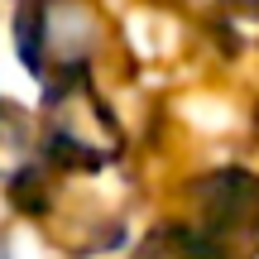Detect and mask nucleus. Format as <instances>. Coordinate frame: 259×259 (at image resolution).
<instances>
[{"instance_id": "nucleus-1", "label": "nucleus", "mask_w": 259, "mask_h": 259, "mask_svg": "<svg viewBox=\"0 0 259 259\" xmlns=\"http://www.w3.org/2000/svg\"><path fill=\"white\" fill-rule=\"evenodd\" d=\"M19 44H24V63L34 72L72 77L101 44V24H96L87 0H29L24 24H19Z\"/></svg>"}, {"instance_id": "nucleus-2", "label": "nucleus", "mask_w": 259, "mask_h": 259, "mask_svg": "<svg viewBox=\"0 0 259 259\" xmlns=\"http://www.w3.org/2000/svg\"><path fill=\"white\" fill-rule=\"evenodd\" d=\"M48 139L63 158L72 163H111L120 154V135H115V120L106 115V106L92 96V87L67 77L58 92H48Z\"/></svg>"}, {"instance_id": "nucleus-3", "label": "nucleus", "mask_w": 259, "mask_h": 259, "mask_svg": "<svg viewBox=\"0 0 259 259\" xmlns=\"http://www.w3.org/2000/svg\"><path fill=\"white\" fill-rule=\"evenodd\" d=\"M197 231L192 240L202 245L211 259L240 254V245L250 250V235L259 231V183L240 173L211 178L202 187V202H197Z\"/></svg>"}, {"instance_id": "nucleus-4", "label": "nucleus", "mask_w": 259, "mask_h": 259, "mask_svg": "<svg viewBox=\"0 0 259 259\" xmlns=\"http://www.w3.org/2000/svg\"><path fill=\"white\" fill-rule=\"evenodd\" d=\"M34 163V139L19 115H0V173H19Z\"/></svg>"}, {"instance_id": "nucleus-5", "label": "nucleus", "mask_w": 259, "mask_h": 259, "mask_svg": "<svg viewBox=\"0 0 259 259\" xmlns=\"http://www.w3.org/2000/svg\"><path fill=\"white\" fill-rule=\"evenodd\" d=\"M139 259H211V254H206L192 235H158Z\"/></svg>"}, {"instance_id": "nucleus-6", "label": "nucleus", "mask_w": 259, "mask_h": 259, "mask_svg": "<svg viewBox=\"0 0 259 259\" xmlns=\"http://www.w3.org/2000/svg\"><path fill=\"white\" fill-rule=\"evenodd\" d=\"M240 5H254V10H259V0H240Z\"/></svg>"}]
</instances>
